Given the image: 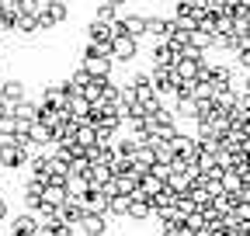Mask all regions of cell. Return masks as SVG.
<instances>
[{
	"mask_svg": "<svg viewBox=\"0 0 250 236\" xmlns=\"http://www.w3.org/2000/svg\"><path fill=\"white\" fill-rule=\"evenodd\" d=\"M0 167H7V170H21V167H28V150H24V146H18L14 139L0 142Z\"/></svg>",
	"mask_w": 250,
	"mask_h": 236,
	"instance_id": "1",
	"label": "cell"
},
{
	"mask_svg": "<svg viewBox=\"0 0 250 236\" xmlns=\"http://www.w3.org/2000/svg\"><path fill=\"white\" fill-rule=\"evenodd\" d=\"M136 56H139V39L118 35V39L111 42V59H115V63H132Z\"/></svg>",
	"mask_w": 250,
	"mask_h": 236,
	"instance_id": "2",
	"label": "cell"
},
{
	"mask_svg": "<svg viewBox=\"0 0 250 236\" xmlns=\"http://www.w3.org/2000/svg\"><path fill=\"white\" fill-rule=\"evenodd\" d=\"M0 94H4V104H7V108L28 101V94H24V80H4V83H0Z\"/></svg>",
	"mask_w": 250,
	"mask_h": 236,
	"instance_id": "3",
	"label": "cell"
},
{
	"mask_svg": "<svg viewBox=\"0 0 250 236\" xmlns=\"http://www.w3.org/2000/svg\"><path fill=\"white\" fill-rule=\"evenodd\" d=\"M80 233H83V236H104V233H108V219L98 216V212H83V219H80Z\"/></svg>",
	"mask_w": 250,
	"mask_h": 236,
	"instance_id": "4",
	"label": "cell"
},
{
	"mask_svg": "<svg viewBox=\"0 0 250 236\" xmlns=\"http://www.w3.org/2000/svg\"><path fill=\"white\" fill-rule=\"evenodd\" d=\"M122 24H125V35H132V39L146 35V14H129V18H122Z\"/></svg>",
	"mask_w": 250,
	"mask_h": 236,
	"instance_id": "5",
	"label": "cell"
},
{
	"mask_svg": "<svg viewBox=\"0 0 250 236\" xmlns=\"http://www.w3.org/2000/svg\"><path fill=\"white\" fill-rule=\"evenodd\" d=\"M45 14H49L52 24H62V21L70 18V7H66V0H49V4H45Z\"/></svg>",
	"mask_w": 250,
	"mask_h": 236,
	"instance_id": "6",
	"label": "cell"
},
{
	"mask_svg": "<svg viewBox=\"0 0 250 236\" xmlns=\"http://www.w3.org/2000/svg\"><path fill=\"white\" fill-rule=\"evenodd\" d=\"M118 18V11L111 7V4H104V0H101V4H98V11H94V21H101V24H111Z\"/></svg>",
	"mask_w": 250,
	"mask_h": 236,
	"instance_id": "7",
	"label": "cell"
},
{
	"mask_svg": "<svg viewBox=\"0 0 250 236\" xmlns=\"http://www.w3.org/2000/svg\"><path fill=\"white\" fill-rule=\"evenodd\" d=\"M39 11H42V0H21V14L39 18Z\"/></svg>",
	"mask_w": 250,
	"mask_h": 236,
	"instance_id": "8",
	"label": "cell"
},
{
	"mask_svg": "<svg viewBox=\"0 0 250 236\" xmlns=\"http://www.w3.org/2000/svg\"><path fill=\"white\" fill-rule=\"evenodd\" d=\"M0 219H7V198H0Z\"/></svg>",
	"mask_w": 250,
	"mask_h": 236,
	"instance_id": "9",
	"label": "cell"
},
{
	"mask_svg": "<svg viewBox=\"0 0 250 236\" xmlns=\"http://www.w3.org/2000/svg\"><path fill=\"white\" fill-rule=\"evenodd\" d=\"M104 4H111V7H115V11H118V7H122V4H125V0H104Z\"/></svg>",
	"mask_w": 250,
	"mask_h": 236,
	"instance_id": "10",
	"label": "cell"
},
{
	"mask_svg": "<svg viewBox=\"0 0 250 236\" xmlns=\"http://www.w3.org/2000/svg\"><path fill=\"white\" fill-rule=\"evenodd\" d=\"M0 59H4V49H0Z\"/></svg>",
	"mask_w": 250,
	"mask_h": 236,
	"instance_id": "11",
	"label": "cell"
}]
</instances>
